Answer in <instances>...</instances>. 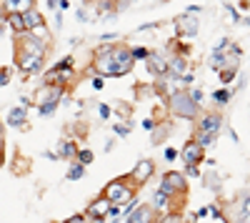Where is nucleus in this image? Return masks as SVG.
<instances>
[{"mask_svg": "<svg viewBox=\"0 0 250 223\" xmlns=\"http://www.w3.org/2000/svg\"><path fill=\"white\" fill-rule=\"evenodd\" d=\"M95 68L103 75H125L133 68V58L128 48H110L108 53H100L95 60Z\"/></svg>", "mask_w": 250, "mask_h": 223, "instance_id": "f257e3e1", "label": "nucleus"}, {"mask_svg": "<svg viewBox=\"0 0 250 223\" xmlns=\"http://www.w3.org/2000/svg\"><path fill=\"white\" fill-rule=\"evenodd\" d=\"M170 111L180 118H193L198 113V106L190 100V93H175L170 95Z\"/></svg>", "mask_w": 250, "mask_h": 223, "instance_id": "f03ea898", "label": "nucleus"}, {"mask_svg": "<svg viewBox=\"0 0 250 223\" xmlns=\"http://www.w3.org/2000/svg\"><path fill=\"white\" fill-rule=\"evenodd\" d=\"M105 198L110 201V206H123V203H128V201H133V193H130V188L125 186V183H120V180H115V183H110L108 188H105Z\"/></svg>", "mask_w": 250, "mask_h": 223, "instance_id": "7ed1b4c3", "label": "nucleus"}, {"mask_svg": "<svg viewBox=\"0 0 250 223\" xmlns=\"http://www.w3.org/2000/svg\"><path fill=\"white\" fill-rule=\"evenodd\" d=\"M183 160H185L188 168H195L200 160H203V148L195 143V140H190V143L183 148Z\"/></svg>", "mask_w": 250, "mask_h": 223, "instance_id": "20e7f679", "label": "nucleus"}, {"mask_svg": "<svg viewBox=\"0 0 250 223\" xmlns=\"http://www.w3.org/2000/svg\"><path fill=\"white\" fill-rule=\"evenodd\" d=\"M18 66L25 73H38L43 68V55H30V53H20L18 55Z\"/></svg>", "mask_w": 250, "mask_h": 223, "instance_id": "39448f33", "label": "nucleus"}, {"mask_svg": "<svg viewBox=\"0 0 250 223\" xmlns=\"http://www.w3.org/2000/svg\"><path fill=\"white\" fill-rule=\"evenodd\" d=\"M20 18H23V28H25V33H33V30H40L45 23H43V15H40L35 8H30V10H25V13H20Z\"/></svg>", "mask_w": 250, "mask_h": 223, "instance_id": "423d86ee", "label": "nucleus"}, {"mask_svg": "<svg viewBox=\"0 0 250 223\" xmlns=\"http://www.w3.org/2000/svg\"><path fill=\"white\" fill-rule=\"evenodd\" d=\"M220 123H223V118H220L218 113H208V115H203V120H200L198 133H210V135H218Z\"/></svg>", "mask_w": 250, "mask_h": 223, "instance_id": "0eeeda50", "label": "nucleus"}, {"mask_svg": "<svg viewBox=\"0 0 250 223\" xmlns=\"http://www.w3.org/2000/svg\"><path fill=\"white\" fill-rule=\"evenodd\" d=\"M153 213H155V211H153L150 206H145V203H143V206H135V208L128 213V223H150V221H153Z\"/></svg>", "mask_w": 250, "mask_h": 223, "instance_id": "6e6552de", "label": "nucleus"}, {"mask_svg": "<svg viewBox=\"0 0 250 223\" xmlns=\"http://www.w3.org/2000/svg\"><path fill=\"white\" fill-rule=\"evenodd\" d=\"M108 213H110V201H108L105 196L98 198L95 203H90V208H88V216H93L95 221H103Z\"/></svg>", "mask_w": 250, "mask_h": 223, "instance_id": "1a4fd4ad", "label": "nucleus"}, {"mask_svg": "<svg viewBox=\"0 0 250 223\" xmlns=\"http://www.w3.org/2000/svg\"><path fill=\"white\" fill-rule=\"evenodd\" d=\"M153 160H140V163L135 166V171H133V180L140 186V183H145V180H148L150 176H153Z\"/></svg>", "mask_w": 250, "mask_h": 223, "instance_id": "9d476101", "label": "nucleus"}, {"mask_svg": "<svg viewBox=\"0 0 250 223\" xmlns=\"http://www.w3.org/2000/svg\"><path fill=\"white\" fill-rule=\"evenodd\" d=\"M148 70H153L155 75H165V73H170L168 60H165L163 55H158V53H150V55H148Z\"/></svg>", "mask_w": 250, "mask_h": 223, "instance_id": "9b49d317", "label": "nucleus"}, {"mask_svg": "<svg viewBox=\"0 0 250 223\" xmlns=\"http://www.w3.org/2000/svg\"><path fill=\"white\" fill-rule=\"evenodd\" d=\"M163 183H168L170 193H185V188H188V183H185V178H183L180 173H165V178H163Z\"/></svg>", "mask_w": 250, "mask_h": 223, "instance_id": "f8f14e48", "label": "nucleus"}, {"mask_svg": "<svg viewBox=\"0 0 250 223\" xmlns=\"http://www.w3.org/2000/svg\"><path fill=\"white\" fill-rule=\"evenodd\" d=\"M25 118H28V108H23V106L10 108V111H8V126L18 128V126H23V123H25Z\"/></svg>", "mask_w": 250, "mask_h": 223, "instance_id": "ddd939ff", "label": "nucleus"}, {"mask_svg": "<svg viewBox=\"0 0 250 223\" xmlns=\"http://www.w3.org/2000/svg\"><path fill=\"white\" fill-rule=\"evenodd\" d=\"M168 68H170V73L173 75H185V70H188V58L185 55H173L170 60H168Z\"/></svg>", "mask_w": 250, "mask_h": 223, "instance_id": "4468645a", "label": "nucleus"}, {"mask_svg": "<svg viewBox=\"0 0 250 223\" xmlns=\"http://www.w3.org/2000/svg\"><path fill=\"white\" fill-rule=\"evenodd\" d=\"M178 28H180L185 35H190V38H193V35L198 33V20H195L193 15H185V18L178 20Z\"/></svg>", "mask_w": 250, "mask_h": 223, "instance_id": "2eb2a0df", "label": "nucleus"}, {"mask_svg": "<svg viewBox=\"0 0 250 223\" xmlns=\"http://www.w3.org/2000/svg\"><path fill=\"white\" fill-rule=\"evenodd\" d=\"M55 108H58V95H53V98H48V100H43V103H40V115L48 118V115L55 113Z\"/></svg>", "mask_w": 250, "mask_h": 223, "instance_id": "dca6fc26", "label": "nucleus"}, {"mask_svg": "<svg viewBox=\"0 0 250 223\" xmlns=\"http://www.w3.org/2000/svg\"><path fill=\"white\" fill-rule=\"evenodd\" d=\"M168 206H170V198L165 196V193H160V191H158V193H155V198H153V206H150V208H153V211H165Z\"/></svg>", "mask_w": 250, "mask_h": 223, "instance_id": "f3484780", "label": "nucleus"}, {"mask_svg": "<svg viewBox=\"0 0 250 223\" xmlns=\"http://www.w3.org/2000/svg\"><path fill=\"white\" fill-rule=\"evenodd\" d=\"M5 23H10V28H13V30H18V33H25V28H23V18H20V13H10V15L5 18Z\"/></svg>", "mask_w": 250, "mask_h": 223, "instance_id": "a211bd4d", "label": "nucleus"}, {"mask_svg": "<svg viewBox=\"0 0 250 223\" xmlns=\"http://www.w3.org/2000/svg\"><path fill=\"white\" fill-rule=\"evenodd\" d=\"M78 151H75V143L73 140H60V158H70V156H75Z\"/></svg>", "mask_w": 250, "mask_h": 223, "instance_id": "6ab92c4d", "label": "nucleus"}, {"mask_svg": "<svg viewBox=\"0 0 250 223\" xmlns=\"http://www.w3.org/2000/svg\"><path fill=\"white\" fill-rule=\"evenodd\" d=\"M195 143L205 151L208 146H213V143H215V135H210V133H198V135H195Z\"/></svg>", "mask_w": 250, "mask_h": 223, "instance_id": "aec40b11", "label": "nucleus"}, {"mask_svg": "<svg viewBox=\"0 0 250 223\" xmlns=\"http://www.w3.org/2000/svg\"><path fill=\"white\" fill-rule=\"evenodd\" d=\"M75 156H78V163H80L83 168H85V166H90V163H93V151H88V148H83V151H78Z\"/></svg>", "mask_w": 250, "mask_h": 223, "instance_id": "412c9836", "label": "nucleus"}, {"mask_svg": "<svg viewBox=\"0 0 250 223\" xmlns=\"http://www.w3.org/2000/svg\"><path fill=\"white\" fill-rule=\"evenodd\" d=\"M240 223H250V196L240 203Z\"/></svg>", "mask_w": 250, "mask_h": 223, "instance_id": "4be33fe9", "label": "nucleus"}, {"mask_svg": "<svg viewBox=\"0 0 250 223\" xmlns=\"http://www.w3.org/2000/svg\"><path fill=\"white\" fill-rule=\"evenodd\" d=\"M83 173H85V168H83L80 163H73V166H70V171H68V180H80V178H83Z\"/></svg>", "mask_w": 250, "mask_h": 223, "instance_id": "5701e85b", "label": "nucleus"}, {"mask_svg": "<svg viewBox=\"0 0 250 223\" xmlns=\"http://www.w3.org/2000/svg\"><path fill=\"white\" fill-rule=\"evenodd\" d=\"M148 55H150V53L145 50V48H140V45L130 50V58H133V60H148Z\"/></svg>", "mask_w": 250, "mask_h": 223, "instance_id": "b1692460", "label": "nucleus"}, {"mask_svg": "<svg viewBox=\"0 0 250 223\" xmlns=\"http://www.w3.org/2000/svg\"><path fill=\"white\" fill-rule=\"evenodd\" d=\"M213 98H215V103H228V100H230V90H215L213 93Z\"/></svg>", "mask_w": 250, "mask_h": 223, "instance_id": "393cba45", "label": "nucleus"}, {"mask_svg": "<svg viewBox=\"0 0 250 223\" xmlns=\"http://www.w3.org/2000/svg\"><path fill=\"white\" fill-rule=\"evenodd\" d=\"M68 68H73V60L70 58H62L60 63L55 66V73H62V70H68Z\"/></svg>", "mask_w": 250, "mask_h": 223, "instance_id": "a878e982", "label": "nucleus"}, {"mask_svg": "<svg viewBox=\"0 0 250 223\" xmlns=\"http://www.w3.org/2000/svg\"><path fill=\"white\" fill-rule=\"evenodd\" d=\"M10 83V73L8 70H0V86H8Z\"/></svg>", "mask_w": 250, "mask_h": 223, "instance_id": "bb28decb", "label": "nucleus"}, {"mask_svg": "<svg viewBox=\"0 0 250 223\" xmlns=\"http://www.w3.org/2000/svg\"><path fill=\"white\" fill-rule=\"evenodd\" d=\"M208 213H210L213 218H223V213H220V208H218V206H210V208H208Z\"/></svg>", "mask_w": 250, "mask_h": 223, "instance_id": "cd10ccee", "label": "nucleus"}, {"mask_svg": "<svg viewBox=\"0 0 250 223\" xmlns=\"http://www.w3.org/2000/svg\"><path fill=\"white\" fill-rule=\"evenodd\" d=\"M98 113H100V118H103V120H105V118L110 115V108H108V106H100V108H98Z\"/></svg>", "mask_w": 250, "mask_h": 223, "instance_id": "c85d7f7f", "label": "nucleus"}, {"mask_svg": "<svg viewBox=\"0 0 250 223\" xmlns=\"http://www.w3.org/2000/svg\"><path fill=\"white\" fill-rule=\"evenodd\" d=\"M115 133H118V135H128L130 128H128V126H115Z\"/></svg>", "mask_w": 250, "mask_h": 223, "instance_id": "c756f323", "label": "nucleus"}, {"mask_svg": "<svg viewBox=\"0 0 250 223\" xmlns=\"http://www.w3.org/2000/svg\"><path fill=\"white\" fill-rule=\"evenodd\" d=\"M193 80H195V78H193V73H185V75L180 78V83H185V86H188V83H193Z\"/></svg>", "mask_w": 250, "mask_h": 223, "instance_id": "7c9ffc66", "label": "nucleus"}, {"mask_svg": "<svg viewBox=\"0 0 250 223\" xmlns=\"http://www.w3.org/2000/svg\"><path fill=\"white\" fill-rule=\"evenodd\" d=\"M175 156H178V153H175L173 148H165V160H173Z\"/></svg>", "mask_w": 250, "mask_h": 223, "instance_id": "2f4dec72", "label": "nucleus"}, {"mask_svg": "<svg viewBox=\"0 0 250 223\" xmlns=\"http://www.w3.org/2000/svg\"><path fill=\"white\" fill-rule=\"evenodd\" d=\"M93 88H95V90L103 88V78H93Z\"/></svg>", "mask_w": 250, "mask_h": 223, "instance_id": "473e14b6", "label": "nucleus"}, {"mask_svg": "<svg viewBox=\"0 0 250 223\" xmlns=\"http://www.w3.org/2000/svg\"><path fill=\"white\" fill-rule=\"evenodd\" d=\"M65 223H85V218H83V216H73V218L65 221Z\"/></svg>", "mask_w": 250, "mask_h": 223, "instance_id": "72a5a7b5", "label": "nucleus"}, {"mask_svg": "<svg viewBox=\"0 0 250 223\" xmlns=\"http://www.w3.org/2000/svg\"><path fill=\"white\" fill-rule=\"evenodd\" d=\"M0 138H3V126H0Z\"/></svg>", "mask_w": 250, "mask_h": 223, "instance_id": "f704fd0d", "label": "nucleus"}, {"mask_svg": "<svg viewBox=\"0 0 250 223\" xmlns=\"http://www.w3.org/2000/svg\"><path fill=\"white\" fill-rule=\"evenodd\" d=\"M0 38H3V25H0Z\"/></svg>", "mask_w": 250, "mask_h": 223, "instance_id": "c9c22d12", "label": "nucleus"}, {"mask_svg": "<svg viewBox=\"0 0 250 223\" xmlns=\"http://www.w3.org/2000/svg\"><path fill=\"white\" fill-rule=\"evenodd\" d=\"M0 160H3V153H0Z\"/></svg>", "mask_w": 250, "mask_h": 223, "instance_id": "e433bc0d", "label": "nucleus"}]
</instances>
